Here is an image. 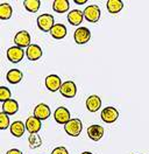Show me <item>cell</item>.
Here are the masks:
<instances>
[{
  "instance_id": "cell-28",
  "label": "cell",
  "mask_w": 149,
  "mask_h": 154,
  "mask_svg": "<svg viewBox=\"0 0 149 154\" xmlns=\"http://www.w3.org/2000/svg\"><path fill=\"white\" fill-rule=\"evenodd\" d=\"M51 154H69V152H68V149L65 148V147H56L55 149L51 152Z\"/></svg>"
},
{
  "instance_id": "cell-8",
  "label": "cell",
  "mask_w": 149,
  "mask_h": 154,
  "mask_svg": "<svg viewBox=\"0 0 149 154\" xmlns=\"http://www.w3.org/2000/svg\"><path fill=\"white\" fill-rule=\"evenodd\" d=\"M62 81L61 78L56 75H49L47 76L46 78V87L49 91L51 92H56L58 90H61V87H62Z\"/></svg>"
},
{
  "instance_id": "cell-1",
  "label": "cell",
  "mask_w": 149,
  "mask_h": 154,
  "mask_svg": "<svg viewBox=\"0 0 149 154\" xmlns=\"http://www.w3.org/2000/svg\"><path fill=\"white\" fill-rule=\"evenodd\" d=\"M83 128V124L79 119L74 118V119H70V122H68L64 125L65 132L70 137H78L82 132Z\"/></svg>"
},
{
  "instance_id": "cell-21",
  "label": "cell",
  "mask_w": 149,
  "mask_h": 154,
  "mask_svg": "<svg viewBox=\"0 0 149 154\" xmlns=\"http://www.w3.org/2000/svg\"><path fill=\"white\" fill-rule=\"evenodd\" d=\"M22 77H23V75L19 69H12L7 72V81L12 84L19 83L22 79Z\"/></svg>"
},
{
  "instance_id": "cell-27",
  "label": "cell",
  "mask_w": 149,
  "mask_h": 154,
  "mask_svg": "<svg viewBox=\"0 0 149 154\" xmlns=\"http://www.w3.org/2000/svg\"><path fill=\"white\" fill-rule=\"evenodd\" d=\"M9 126V118L8 115H6L5 112L0 113V128L1 130H6Z\"/></svg>"
},
{
  "instance_id": "cell-15",
  "label": "cell",
  "mask_w": 149,
  "mask_h": 154,
  "mask_svg": "<svg viewBox=\"0 0 149 154\" xmlns=\"http://www.w3.org/2000/svg\"><path fill=\"white\" fill-rule=\"evenodd\" d=\"M19 110V104L17 100L14 99H8L2 104V112H5L6 115L12 116L15 115Z\"/></svg>"
},
{
  "instance_id": "cell-22",
  "label": "cell",
  "mask_w": 149,
  "mask_h": 154,
  "mask_svg": "<svg viewBox=\"0 0 149 154\" xmlns=\"http://www.w3.org/2000/svg\"><path fill=\"white\" fill-rule=\"evenodd\" d=\"M69 1L68 0H55L53 4V8L57 13H65L69 10Z\"/></svg>"
},
{
  "instance_id": "cell-18",
  "label": "cell",
  "mask_w": 149,
  "mask_h": 154,
  "mask_svg": "<svg viewBox=\"0 0 149 154\" xmlns=\"http://www.w3.org/2000/svg\"><path fill=\"white\" fill-rule=\"evenodd\" d=\"M50 34L54 38L57 40H61V38H64L66 35V28H65L64 25L62 23H56L55 26L51 28L50 30Z\"/></svg>"
},
{
  "instance_id": "cell-20",
  "label": "cell",
  "mask_w": 149,
  "mask_h": 154,
  "mask_svg": "<svg viewBox=\"0 0 149 154\" xmlns=\"http://www.w3.org/2000/svg\"><path fill=\"white\" fill-rule=\"evenodd\" d=\"M123 8V2L121 0H108L107 1V11L112 14H117Z\"/></svg>"
},
{
  "instance_id": "cell-13",
  "label": "cell",
  "mask_w": 149,
  "mask_h": 154,
  "mask_svg": "<svg viewBox=\"0 0 149 154\" xmlns=\"http://www.w3.org/2000/svg\"><path fill=\"white\" fill-rule=\"evenodd\" d=\"M50 116V109L47 104H38L34 110V117H36L40 120H44L47 118H49Z\"/></svg>"
},
{
  "instance_id": "cell-25",
  "label": "cell",
  "mask_w": 149,
  "mask_h": 154,
  "mask_svg": "<svg viewBox=\"0 0 149 154\" xmlns=\"http://www.w3.org/2000/svg\"><path fill=\"white\" fill-rule=\"evenodd\" d=\"M28 144H29L30 148H37L42 145V140H41V138L38 137L37 133H33V134L28 137Z\"/></svg>"
},
{
  "instance_id": "cell-11",
  "label": "cell",
  "mask_w": 149,
  "mask_h": 154,
  "mask_svg": "<svg viewBox=\"0 0 149 154\" xmlns=\"http://www.w3.org/2000/svg\"><path fill=\"white\" fill-rule=\"evenodd\" d=\"M87 135L93 141H99L104 135V127L100 125H91L87 128Z\"/></svg>"
},
{
  "instance_id": "cell-14",
  "label": "cell",
  "mask_w": 149,
  "mask_h": 154,
  "mask_svg": "<svg viewBox=\"0 0 149 154\" xmlns=\"http://www.w3.org/2000/svg\"><path fill=\"white\" fill-rule=\"evenodd\" d=\"M83 18H84V13L79 10L71 11L68 14V21L72 26H79L82 23V21H83Z\"/></svg>"
},
{
  "instance_id": "cell-6",
  "label": "cell",
  "mask_w": 149,
  "mask_h": 154,
  "mask_svg": "<svg viewBox=\"0 0 149 154\" xmlns=\"http://www.w3.org/2000/svg\"><path fill=\"white\" fill-rule=\"evenodd\" d=\"M61 95L65 98H72V97L76 96L77 94V88H76V84L72 81H68V82H64L61 87V90H59Z\"/></svg>"
},
{
  "instance_id": "cell-19",
  "label": "cell",
  "mask_w": 149,
  "mask_h": 154,
  "mask_svg": "<svg viewBox=\"0 0 149 154\" xmlns=\"http://www.w3.org/2000/svg\"><path fill=\"white\" fill-rule=\"evenodd\" d=\"M9 130H11V133L14 135V137H17V138H20V137H22L23 133H25V131H26V125L22 123V122H14L11 127H9Z\"/></svg>"
},
{
  "instance_id": "cell-12",
  "label": "cell",
  "mask_w": 149,
  "mask_h": 154,
  "mask_svg": "<svg viewBox=\"0 0 149 154\" xmlns=\"http://www.w3.org/2000/svg\"><path fill=\"white\" fill-rule=\"evenodd\" d=\"M26 130L30 134L33 133H37L41 130V120L37 119L36 117H29L26 120Z\"/></svg>"
},
{
  "instance_id": "cell-16",
  "label": "cell",
  "mask_w": 149,
  "mask_h": 154,
  "mask_svg": "<svg viewBox=\"0 0 149 154\" xmlns=\"http://www.w3.org/2000/svg\"><path fill=\"white\" fill-rule=\"evenodd\" d=\"M26 56L30 61H36L42 56V49L40 48L37 45H30L27 48L26 51Z\"/></svg>"
},
{
  "instance_id": "cell-17",
  "label": "cell",
  "mask_w": 149,
  "mask_h": 154,
  "mask_svg": "<svg viewBox=\"0 0 149 154\" xmlns=\"http://www.w3.org/2000/svg\"><path fill=\"white\" fill-rule=\"evenodd\" d=\"M100 106H102V100H100L99 97L96 96V95L90 96L86 99V107H87V110H89L90 112H96V111H98V110L100 109Z\"/></svg>"
},
{
  "instance_id": "cell-24",
  "label": "cell",
  "mask_w": 149,
  "mask_h": 154,
  "mask_svg": "<svg viewBox=\"0 0 149 154\" xmlns=\"http://www.w3.org/2000/svg\"><path fill=\"white\" fill-rule=\"evenodd\" d=\"M40 5H41L40 0H25L23 1L25 8L29 12H32V13H35L40 10Z\"/></svg>"
},
{
  "instance_id": "cell-30",
  "label": "cell",
  "mask_w": 149,
  "mask_h": 154,
  "mask_svg": "<svg viewBox=\"0 0 149 154\" xmlns=\"http://www.w3.org/2000/svg\"><path fill=\"white\" fill-rule=\"evenodd\" d=\"M87 0H74V2L76 4H78V5H83V4H85Z\"/></svg>"
},
{
  "instance_id": "cell-3",
  "label": "cell",
  "mask_w": 149,
  "mask_h": 154,
  "mask_svg": "<svg viewBox=\"0 0 149 154\" xmlns=\"http://www.w3.org/2000/svg\"><path fill=\"white\" fill-rule=\"evenodd\" d=\"M74 38L77 45H85L91 38V32L86 27H79V28L76 29Z\"/></svg>"
},
{
  "instance_id": "cell-29",
  "label": "cell",
  "mask_w": 149,
  "mask_h": 154,
  "mask_svg": "<svg viewBox=\"0 0 149 154\" xmlns=\"http://www.w3.org/2000/svg\"><path fill=\"white\" fill-rule=\"evenodd\" d=\"M7 154H22L21 151H19V149H15V148H13V149H9Z\"/></svg>"
},
{
  "instance_id": "cell-5",
  "label": "cell",
  "mask_w": 149,
  "mask_h": 154,
  "mask_svg": "<svg viewBox=\"0 0 149 154\" xmlns=\"http://www.w3.org/2000/svg\"><path fill=\"white\" fill-rule=\"evenodd\" d=\"M118 118H119V112H118L117 109H114V107H112V106H107V107H105V109L102 110V119L105 123L112 124V123H114Z\"/></svg>"
},
{
  "instance_id": "cell-23",
  "label": "cell",
  "mask_w": 149,
  "mask_h": 154,
  "mask_svg": "<svg viewBox=\"0 0 149 154\" xmlns=\"http://www.w3.org/2000/svg\"><path fill=\"white\" fill-rule=\"evenodd\" d=\"M12 6L9 4H1L0 5V19L8 20L12 17Z\"/></svg>"
},
{
  "instance_id": "cell-4",
  "label": "cell",
  "mask_w": 149,
  "mask_h": 154,
  "mask_svg": "<svg viewBox=\"0 0 149 154\" xmlns=\"http://www.w3.org/2000/svg\"><path fill=\"white\" fill-rule=\"evenodd\" d=\"M84 18L89 22H97L100 19V8L97 5H90L84 10Z\"/></svg>"
},
{
  "instance_id": "cell-10",
  "label": "cell",
  "mask_w": 149,
  "mask_h": 154,
  "mask_svg": "<svg viewBox=\"0 0 149 154\" xmlns=\"http://www.w3.org/2000/svg\"><path fill=\"white\" fill-rule=\"evenodd\" d=\"M23 55H25V53H23L22 48L17 47V46L15 47H11L7 50V58L12 63H19L23 58Z\"/></svg>"
},
{
  "instance_id": "cell-9",
  "label": "cell",
  "mask_w": 149,
  "mask_h": 154,
  "mask_svg": "<svg viewBox=\"0 0 149 154\" xmlns=\"http://www.w3.org/2000/svg\"><path fill=\"white\" fill-rule=\"evenodd\" d=\"M54 118L58 124H64L65 125L68 122H70V112L66 107L61 106V107L56 109L55 113H54Z\"/></svg>"
},
{
  "instance_id": "cell-26",
  "label": "cell",
  "mask_w": 149,
  "mask_h": 154,
  "mask_svg": "<svg viewBox=\"0 0 149 154\" xmlns=\"http://www.w3.org/2000/svg\"><path fill=\"white\" fill-rule=\"evenodd\" d=\"M8 99H11V90L6 87H1L0 88V100L5 103Z\"/></svg>"
},
{
  "instance_id": "cell-2",
  "label": "cell",
  "mask_w": 149,
  "mask_h": 154,
  "mask_svg": "<svg viewBox=\"0 0 149 154\" xmlns=\"http://www.w3.org/2000/svg\"><path fill=\"white\" fill-rule=\"evenodd\" d=\"M37 26L43 32H50L51 28L55 26L54 18L50 14H42L37 18Z\"/></svg>"
},
{
  "instance_id": "cell-31",
  "label": "cell",
  "mask_w": 149,
  "mask_h": 154,
  "mask_svg": "<svg viewBox=\"0 0 149 154\" xmlns=\"http://www.w3.org/2000/svg\"><path fill=\"white\" fill-rule=\"evenodd\" d=\"M82 154H92L91 152H84V153H82Z\"/></svg>"
},
{
  "instance_id": "cell-7",
  "label": "cell",
  "mask_w": 149,
  "mask_h": 154,
  "mask_svg": "<svg viewBox=\"0 0 149 154\" xmlns=\"http://www.w3.org/2000/svg\"><path fill=\"white\" fill-rule=\"evenodd\" d=\"M14 43L17 45V47L23 48V47H29L30 46V35L27 30H21L14 38Z\"/></svg>"
}]
</instances>
